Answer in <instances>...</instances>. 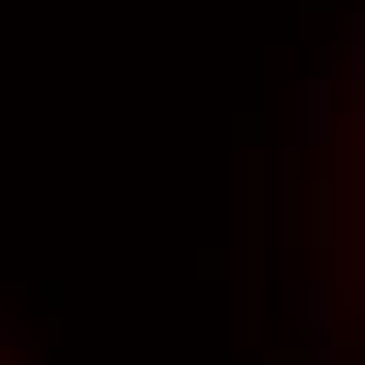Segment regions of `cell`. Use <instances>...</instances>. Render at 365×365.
Masks as SVG:
<instances>
[{
    "label": "cell",
    "mask_w": 365,
    "mask_h": 365,
    "mask_svg": "<svg viewBox=\"0 0 365 365\" xmlns=\"http://www.w3.org/2000/svg\"><path fill=\"white\" fill-rule=\"evenodd\" d=\"M0 365H26V353H21V340L9 324V315L0 311Z\"/></svg>",
    "instance_id": "cell-1"
}]
</instances>
